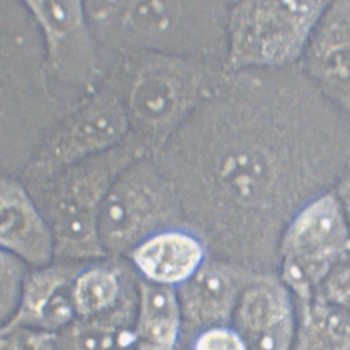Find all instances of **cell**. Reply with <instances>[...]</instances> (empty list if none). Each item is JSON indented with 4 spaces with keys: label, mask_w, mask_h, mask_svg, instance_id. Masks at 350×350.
<instances>
[{
    "label": "cell",
    "mask_w": 350,
    "mask_h": 350,
    "mask_svg": "<svg viewBox=\"0 0 350 350\" xmlns=\"http://www.w3.org/2000/svg\"><path fill=\"white\" fill-rule=\"evenodd\" d=\"M329 1L248 3L235 27L236 47L245 62L262 69L285 68L303 58Z\"/></svg>",
    "instance_id": "obj_1"
},
{
    "label": "cell",
    "mask_w": 350,
    "mask_h": 350,
    "mask_svg": "<svg viewBox=\"0 0 350 350\" xmlns=\"http://www.w3.org/2000/svg\"><path fill=\"white\" fill-rule=\"evenodd\" d=\"M180 308L168 286L140 284V308L136 336L142 350H172L178 341Z\"/></svg>",
    "instance_id": "obj_8"
},
{
    "label": "cell",
    "mask_w": 350,
    "mask_h": 350,
    "mask_svg": "<svg viewBox=\"0 0 350 350\" xmlns=\"http://www.w3.org/2000/svg\"><path fill=\"white\" fill-rule=\"evenodd\" d=\"M329 297L331 303L350 308V268L329 282Z\"/></svg>",
    "instance_id": "obj_21"
},
{
    "label": "cell",
    "mask_w": 350,
    "mask_h": 350,
    "mask_svg": "<svg viewBox=\"0 0 350 350\" xmlns=\"http://www.w3.org/2000/svg\"><path fill=\"white\" fill-rule=\"evenodd\" d=\"M174 88L166 79L152 77L142 80L135 88L132 102L143 118L159 121L170 115L176 106Z\"/></svg>",
    "instance_id": "obj_14"
},
{
    "label": "cell",
    "mask_w": 350,
    "mask_h": 350,
    "mask_svg": "<svg viewBox=\"0 0 350 350\" xmlns=\"http://www.w3.org/2000/svg\"><path fill=\"white\" fill-rule=\"evenodd\" d=\"M1 350H53V344L47 334L23 331L3 338Z\"/></svg>",
    "instance_id": "obj_20"
},
{
    "label": "cell",
    "mask_w": 350,
    "mask_h": 350,
    "mask_svg": "<svg viewBox=\"0 0 350 350\" xmlns=\"http://www.w3.org/2000/svg\"><path fill=\"white\" fill-rule=\"evenodd\" d=\"M295 350H350V308L332 303L308 308Z\"/></svg>",
    "instance_id": "obj_11"
},
{
    "label": "cell",
    "mask_w": 350,
    "mask_h": 350,
    "mask_svg": "<svg viewBox=\"0 0 350 350\" xmlns=\"http://www.w3.org/2000/svg\"><path fill=\"white\" fill-rule=\"evenodd\" d=\"M195 350H247L243 338L227 328H212L201 334Z\"/></svg>",
    "instance_id": "obj_19"
},
{
    "label": "cell",
    "mask_w": 350,
    "mask_h": 350,
    "mask_svg": "<svg viewBox=\"0 0 350 350\" xmlns=\"http://www.w3.org/2000/svg\"><path fill=\"white\" fill-rule=\"evenodd\" d=\"M34 5L47 27L56 33H63L77 22L79 14L75 3L42 2Z\"/></svg>",
    "instance_id": "obj_18"
},
{
    "label": "cell",
    "mask_w": 350,
    "mask_h": 350,
    "mask_svg": "<svg viewBox=\"0 0 350 350\" xmlns=\"http://www.w3.org/2000/svg\"><path fill=\"white\" fill-rule=\"evenodd\" d=\"M236 295L235 286L226 273L208 268L186 282L182 299L188 317L198 324L211 325L227 319Z\"/></svg>",
    "instance_id": "obj_9"
},
{
    "label": "cell",
    "mask_w": 350,
    "mask_h": 350,
    "mask_svg": "<svg viewBox=\"0 0 350 350\" xmlns=\"http://www.w3.org/2000/svg\"><path fill=\"white\" fill-rule=\"evenodd\" d=\"M73 277L75 269L67 266L46 268L32 275L24 285L21 305L10 325L26 320L41 321L47 305Z\"/></svg>",
    "instance_id": "obj_13"
},
{
    "label": "cell",
    "mask_w": 350,
    "mask_h": 350,
    "mask_svg": "<svg viewBox=\"0 0 350 350\" xmlns=\"http://www.w3.org/2000/svg\"><path fill=\"white\" fill-rule=\"evenodd\" d=\"M166 201L150 187L123 182L111 187L98 216L105 251H126L166 215Z\"/></svg>",
    "instance_id": "obj_4"
},
{
    "label": "cell",
    "mask_w": 350,
    "mask_h": 350,
    "mask_svg": "<svg viewBox=\"0 0 350 350\" xmlns=\"http://www.w3.org/2000/svg\"><path fill=\"white\" fill-rule=\"evenodd\" d=\"M0 202L2 249L35 266L49 263L54 236L25 189L14 181L2 180Z\"/></svg>",
    "instance_id": "obj_5"
},
{
    "label": "cell",
    "mask_w": 350,
    "mask_h": 350,
    "mask_svg": "<svg viewBox=\"0 0 350 350\" xmlns=\"http://www.w3.org/2000/svg\"><path fill=\"white\" fill-rule=\"evenodd\" d=\"M130 18L133 25L146 33H159L170 26L173 10L167 3L142 2L131 8Z\"/></svg>",
    "instance_id": "obj_16"
},
{
    "label": "cell",
    "mask_w": 350,
    "mask_h": 350,
    "mask_svg": "<svg viewBox=\"0 0 350 350\" xmlns=\"http://www.w3.org/2000/svg\"><path fill=\"white\" fill-rule=\"evenodd\" d=\"M110 187L109 173L83 172L44 199L45 218L55 240L54 255L83 260L107 255L98 232L100 207Z\"/></svg>",
    "instance_id": "obj_2"
},
{
    "label": "cell",
    "mask_w": 350,
    "mask_h": 350,
    "mask_svg": "<svg viewBox=\"0 0 350 350\" xmlns=\"http://www.w3.org/2000/svg\"><path fill=\"white\" fill-rule=\"evenodd\" d=\"M239 325L249 350H275L291 343L293 320L284 289L272 283L249 289L241 301Z\"/></svg>",
    "instance_id": "obj_6"
},
{
    "label": "cell",
    "mask_w": 350,
    "mask_h": 350,
    "mask_svg": "<svg viewBox=\"0 0 350 350\" xmlns=\"http://www.w3.org/2000/svg\"><path fill=\"white\" fill-rule=\"evenodd\" d=\"M202 258L198 240L178 231L148 237L132 253L142 275L152 283L164 286L186 283L197 272Z\"/></svg>",
    "instance_id": "obj_7"
},
{
    "label": "cell",
    "mask_w": 350,
    "mask_h": 350,
    "mask_svg": "<svg viewBox=\"0 0 350 350\" xmlns=\"http://www.w3.org/2000/svg\"><path fill=\"white\" fill-rule=\"evenodd\" d=\"M301 58L306 75L350 119V1H329Z\"/></svg>",
    "instance_id": "obj_3"
},
{
    "label": "cell",
    "mask_w": 350,
    "mask_h": 350,
    "mask_svg": "<svg viewBox=\"0 0 350 350\" xmlns=\"http://www.w3.org/2000/svg\"><path fill=\"white\" fill-rule=\"evenodd\" d=\"M23 269L22 260L10 252L1 251L2 315L13 311L22 290ZM22 292V291H21Z\"/></svg>",
    "instance_id": "obj_15"
},
{
    "label": "cell",
    "mask_w": 350,
    "mask_h": 350,
    "mask_svg": "<svg viewBox=\"0 0 350 350\" xmlns=\"http://www.w3.org/2000/svg\"><path fill=\"white\" fill-rule=\"evenodd\" d=\"M116 340L114 329L100 323L79 325L74 333L77 350H111Z\"/></svg>",
    "instance_id": "obj_17"
},
{
    "label": "cell",
    "mask_w": 350,
    "mask_h": 350,
    "mask_svg": "<svg viewBox=\"0 0 350 350\" xmlns=\"http://www.w3.org/2000/svg\"><path fill=\"white\" fill-rule=\"evenodd\" d=\"M123 128L122 120L116 116V112H96L75 123L55 140L48 162L51 166H63L103 150L116 142Z\"/></svg>",
    "instance_id": "obj_10"
},
{
    "label": "cell",
    "mask_w": 350,
    "mask_h": 350,
    "mask_svg": "<svg viewBox=\"0 0 350 350\" xmlns=\"http://www.w3.org/2000/svg\"><path fill=\"white\" fill-rule=\"evenodd\" d=\"M118 275L103 267L88 268L74 281L71 295L74 308L79 315L92 316L113 308L120 299Z\"/></svg>",
    "instance_id": "obj_12"
}]
</instances>
